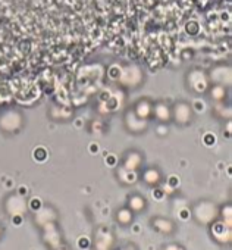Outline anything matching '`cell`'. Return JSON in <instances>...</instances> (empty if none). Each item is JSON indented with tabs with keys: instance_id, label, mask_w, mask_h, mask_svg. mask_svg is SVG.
Instances as JSON below:
<instances>
[{
	"instance_id": "6da1fadb",
	"label": "cell",
	"mask_w": 232,
	"mask_h": 250,
	"mask_svg": "<svg viewBox=\"0 0 232 250\" xmlns=\"http://www.w3.org/2000/svg\"><path fill=\"white\" fill-rule=\"evenodd\" d=\"M190 215L191 219L200 225V227H207L213 221L217 219L219 215V205L214 203L210 199H200L194 202L190 208Z\"/></svg>"
},
{
	"instance_id": "7a4b0ae2",
	"label": "cell",
	"mask_w": 232,
	"mask_h": 250,
	"mask_svg": "<svg viewBox=\"0 0 232 250\" xmlns=\"http://www.w3.org/2000/svg\"><path fill=\"white\" fill-rule=\"evenodd\" d=\"M25 115L18 107H6L0 112V131L6 136L19 134L25 127Z\"/></svg>"
},
{
	"instance_id": "3957f363",
	"label": "cell",
	"mask_w": 232,
	"mask_h": 250,
	"mask_svg": "<svg viewBox=\"0 0 232 250\" xmlns=\"http://www.w3.org/2000/svg\"><path fill=\"white\" fill-rule=\"evenodd\" d=\"M206 228H207L210 240L214 244L222 246V247H226V246L229 247L231 246V243H232V228L225 225L220 219L213 221Z\"/></svg>"
},
{
	"instance_id": "277c9868",
	"label": "cell",
	"mask_w": 232,
	"mask_h": 250,
	"mask_svg": "<svg viewBox=\"0 0 232 250\" xmlns=\"http://www.w3.org/2000/svg\"><path fill=\"white\" fill-rule=\"evenodd\" d=\"M3 209L12 218L22 216L28 209V200L25 196H22L17 191H12L3 199Z\"/></svg>"
},
{
	"instance_id": "5b68a950",
	"label": "cell",
	"mask_w": 232,
	"mask_h": 250,
	"mask_svg": "<svg viewBox=\"0 0 232 250\" xmlns=\"http://www.w3.org/2000/svg\"><path fill=\"white\" fill-rule=\"evenodd\" d=\"M115 246V234L113 231L106 227L100 225L94 229V237H93V250H112Z\"/></svg>"
},
{
	"instance_id": "8992f818",
	"label": "cell",
	"mask_w": 232,
	"mask_h": 250,
	"mask_svg": "<svg viewBox=\"0 0 232 250\" xmlns=\"http://www.w3.org/2000/svg\"><path fill=\"white\" fill-rule=\"evenodd\" d=\"M58 221H59V212L50 203H46L41 208H39V210L33 216V222L39 229H41L43 227H46L49 224L58 222Z\"/></svg>"
},
{
	"instance_id": "52a82bcc",
	"label": "cell",
	"mask_w": 232,
	"mask_h": 250,
	"mask_svg": "<svg viewBox=\"0 0 232 250\" xmlns=\"http://www.w3.org/2000/svg\"><path fill=\"white\" fill-rule=\"evenodd\" d=\"M149 225H150V228L155 232L166 235V237H171V235H174L178 231L176 222L172 218H168V216H163V215L152 216L150 221H149Z\"/></svg>"
},
{
	"instance_id": "ba28073f",
	"label": "cell",
	"mask_w": 232,
	"mask_h": 250,
	"mask_svg": "<svg viewBox=\"0 0 232 250\" xmlns=\"http://www.w3.org/2000/svg\"><path fill=\"white\" fill-rule=\"evenodd\" d=\"M187 84H188V88L195 93V94H203L207 91L209 85H210V81H209V77L204 71L201 69H193L188 72L187 75Z\"/></svg>"
},
{
	"instance_id": "9c48e42d",
	"label": "cell",
	"mask_w": 232,
	"mask_h": 250,
	"mask_svg": "<svg viewBox=\"0 0 232 250\" xmlns=\"http://www.w3.org/2000/svg\"><path fill=\"white\" fill-rule=\"evenodd\" d=\"M41 238H43V243L50 249H56L59 246H63L62 241H63V235H62V231L58 225V222H53V224H49L46 227H43L41 229Z\"/></svg>"
},
{
	"instance_id": "30bf717a",
	"label": "cell",
	"mask_w": 232,
	"mask_h": 250,
	"mask_svg": "<svg viewBox=\"0 0 232 250\" xmlns=\"http://www.w3.org/2000/svg\"><path fill=\"white\" fill-rule=\"evenodd\" d=\"M124 121H125L127 130L130 133H133V134H143L149 128V119L140 118L133 109L127 110L125 116H124Z\"/></svg>"
},
{
	"instance_id": "8fae6325",
	"label": "cell",
	"mask_w": 232,
	"mask_h": 250,
	"mask_svg": "<svg viewBox=\"0 0 232 250\" xmlns=\"http://www.w3.org/2000/svg\"><path fill=\"white\" fill-rule=\"evenodd\" d=\"M207 77L210 84H219L226 87L231 84V66L226 63H219L210 69Z\"/></svg>"
},
{
	"instance_id": "7c38bea8",
	"label": "cell",
	"mask_w": 232,
	"mask_h": 250,
	"mask_svg": "<svg viewBox=\"0 0 232 250\" xmlns=\"http://www.w3.org/2000/svg\"><path fill=\"white\" fill-rule=\"evenodd\" d=\"M172 119L178 125H188L193 119V106L187 102H176L171 109Z\"/></svg>"
},
{
	"instance_id": "4fadbf2b",
	"label": "cell",
	"mask_w": 232,
	"mask_h": 250,
	"mask_svg": "<svg viewBox=\"0 0 232 250\" xmlns=\"http://www.w3.org/2000/svg\"><path fill=\"white\" fill-rule=\"evenodd\" d=\"M143 164H144V156L141 152L138 150H128L122 159V165L121 168L127 169V171H140L143 168Z\"/></svg>"
},
{
	"instance_id": "5bb4252c",
	"label": "cell",
	"mask_w": 232,
	"mask_h": 250,
	"mask_svg": "<svg viewBox=\"0 0 232 250\" xmlns=\"http://www.w3.org/2000/svg\"><path fill=\"white\" fill-rule=\"evenodd\" d=\"M135 216L137 215L128 206H121L113 213V219L119 228H130L135 222Z\"/></svg>"
},
{
	"instance_id": "9a60e30c",
	"label": "cell",
	"mask_w": 232,
	"mask_h": 250,
	"mask_svg": "<svg viewBox=\"0 0 232 250\" xmlns=\"http://www.w3.org/2000/svg\"><path fill=\"white\" fill-rule=\"evenodd\" d=\"M140 180L149 187H157V186H160L163 177H162V172L157 167H147L141 171Z\"/></svg>"
},
{
	"instance_id": "2e32d148",
	"label": "cell",
	"mask_w": 232,
	"mask_h": 250,
	"mask_svg": "<svg viewBox=\"0 0 232 250\" xmlns=\"http://www.w3.org/2000/svg\"><path fill=\"white\" fill-rule=\"evenodd\" d=\"M125 206H128L135 215H140V213H144L149 209V202L141 193H131L127 197V205Z\"/></svg>"
},
{
	"instance_id": "e0dca14e",
	"label": "cell",
	"mask_w": 232,
	"mask_h": 250,
	"mask_svg": "<svg viewBox=\"0 0 232 250\" xmlns=\"http://www.w3.org/2000/svg\"><path fill=\"white\" fill-rule=\"evenodd\" d=\"M143 80V74H141V69L137 68V66H128L125 68L122 72H121V77H119V81H122L125 85H138Z\"/></svg>"
},
{
	"instance_id": "ac0fdd59",
	"label": "cell",
	"mask_w": 232,
	"mask_h": 250,
	"mask_svg": "<svg viewBox=\"0 0 232 250\" xmlns=\"http://www.w3.org/2000/svg\"><path fill=\"white\" fill-rule=\"evenodd\" d=\"M152 115L159 121V122H168L171 121L172 118V112H171V107L165 103V102H157L153 104V109H152Z\"/></svg>"
},
{
	"instance_id": "d6986e66",
	"label": "cell",
	"mask_w": 232,
	"mask_h": 250,
	"mask_svg": "<svg viewBox=\"0 0 232 250\" xmlns=\"http://www.w3.org/2000/svg\"><path fill=\"white\" fill-rule=\"evenodd\" d=\"M152 109H153V103H152L149 99H140V100L135 103V106H134L133 110H134L140 118L149 119V118L152 116Z\"/></svg>"
},
{
	"instance_id": "ffe728a7",
	"label": "cell",
	"mask_w": 232,
	"mask_h": 250,
	"mask_svg": "<svg viewBox=\"0 0 232 250\" xmlns=\"http://www.w3.org/2000/svg\"><path fill=\"white\" fill-rule=\"evenodd\" d=\"M217 219H220L225 225L232 228V203L231 202H226L222 206H219Z\"/></svg>"
},
{
	"instance_id": "44dd1931",
	"label": "cell",
	"mask_w": 232,
	"mask_h": 250,
	"mask_svg": "<svg viewBox=\"0 0 232 250\" xmlns=\"http://www.w3.org/2000/svg\"><path fill=\"white\" fill-rule=\"evenodd\" d=\"M116 175H118V180L124 184V186H131L134 184L138 177H137V172L134 171H127L124 168H119L118 171H116Z\"/></svg>"
},
{
	"instance_id": "7402d4cb",
	"label": "cell",
	"mask_w": 232,
	"mask_h": 250,
	"mask_svg": "<svg viewBox=\"0 0 232 250\" xmlns=\"http://www.w3.org/2000/svg\"><path fill=\"white\" fill-rule=\"evenodd\" d=\"M207 91H209L210 99L214 100V102H220L226 96V87L219 85V84H210L209 88H207Z\"/></svg>"
},
{
	"instance_id": "603a6c76",
	"label": "cell",
	"mask_w": 232,
	"mask_h": 250,
	"mask_svg": "<svg viewBox=\"0 0 232 250\" xmlns=\"http://www.w3.org/2000/svg\"><path fill=\"white\" fill-rule=\"evenodd\" d=\"M160 250H187V247L181 243V241H169V243H165Z\"/></svg>"
},
{
	"instance_id": "cb8c5ba5",
	"label": "cell",
	"mask_w": 232,
	"mask_h": 250,
	"mask_svg": "<svg viewBox=\"0 0 232 250\" xmlns=\"http://www.w3.org/2000/svg\"><path fill=\"white\" fill-rule=\"evenodd\" d=\"M112 250H140V247L134 241H125L124 244H121L118 247H113Z\"/></svg>"
},
{
	"instance_id": "d4e9b609",
	"label": "cell",
	"mask_w": 232,
	"mask_h": 250,
	"mask_svg": "<svg viewBox=\"0 0 232 250\" xmlns=\"http://www.w3.org/2000/svg\"><path fill=\"white\" fill-rule=\"evenodd\" d=\"M168 131H169V128L165 125V122H160V125L157 127V131H156V133H157L159 136H166Z\"/></svg>"
},
{
	"instance_id": "484cf974",
	"label": "cell",
	"mask_w": 232,
	"mask_h": 250,
	"mask_svg": "<svg viewBox=\"0 0 232 250\" xmlns=\"http://www.w3.org/2000/svg\"><path fill=\"white\" fill-rule=\"evenodd\" d=\"M5 234H6V227L2 221H0V241L5 238Z\"/></svg>"
},
{
	"instance_id": "4316f807",
	"label": "cell",
	"mask_w": 232,
	"mask_h": 250,
	"mask_svg": "<svg viewBox=\"0 0 232 250\" xmlns=\"http://www.w3.org/2000/svg\"><path fill=\"white\" fill-rule=\"evenodd\" d=\"M53 250H66L63 246H59V247H56V249H53Z\"/></svg>"
},
{
	"instance_id": "83f0119b",
	"label": "cell",
	"mask_w": 232,
	"mask_h": 250,
	"mask_svg": "<svg viewBox=\"0 0 232 250\" xmlns=\"http://www.w3.org/2000/svg\"><path fill=\"white\" fill-rule=\"evenodd\" d=\"M88 250H93V249H88Z\"/></svg>"
}]
</instances>
